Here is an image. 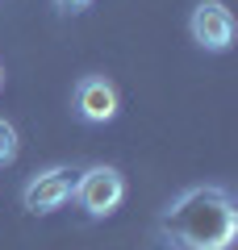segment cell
Returning a JSON list of instances; mask_svg holds the SVG:
<instances>
[{
  "label": "cell",
  "instance_id": "obj_2",
  "mask_svg": "<svg viewBox=\"0 0 238 250\" xmlns=\"http://www.w3.org/2000/svg\"><path fill=\"white\" fill-rule=\"evenodd\" d=\"M71 196L79 200V208L88 217H109L125 196V179L117 167H88V171H79Z\"/></svg>",
  "mask_w": 238,
  "mask_h": 250
},
{
  "label": "cell",
  "instance_id": "obj_4",
  "mask_svg": "<svg viewBox=\"0 0 238 250\" xmlns=\"http://www.w3.org/2000/svg\"><path fill=\"white\" fill-rule=\"evenodd\" d=\"M192 38L205 50H230V42H234V13L221 0H201L192 9Z\"/></svg>",
  "mask_w": 238,
  "mask_h": 250
},
{
  "label": "cell",
  "instance_id": "obj_6",
  "mask_svg": "<svg viewBox=\"0 0 238 250\" xmlns=\"http://www.w3.org/2000/svg\"><path fill=\"white\" fill-rule=\"evenodd\" d=\"M13 159H17V129L0 117V167H9Z\"/></svg>",
  "mask_w": 238,
  "mask_h": 250
},
{
  "label": "cell",
  "instance_id": "obj_3",
  "mask_svg": "<svg viewBox=\"0 0 238 250\" xmlns=\"http://www.w3.org/2000/svg\"><path fill=\"white\" fill-rule=\"evenodd\" d=\"M75 179H79V171H71V167H50V171H42V175H34L25 184V208L29 213H54V208H63L71 200V192H75Z\"/></svg>",
  "mask_w": 238,
  "mask_h": 250
},
{
  "label": "cell",
  "instance_id": "obj_8",
  "mask_svg": "<svg viewBox=\"0 0 238 250\" xmlns=\"http://www.w3.org/2000/svg\"><path fill=\"white\" fill-rule=\"evenodd\" d=\"M0 83H4V71H0Z\"/></svg>",
  "mask_w": 238,
  "mask_h": 250
},
{
  "label": "cell",
  "instance_id": "obj_7",
  "mask_svg": "<svg viewBox=\"0 0 238 250\" xmlns=\"http://www.w3.org/2000/svg\"><path fill=\"white\" fill-rule=\"evenodd\" d=\"M54 4H59V9H67V13H79L84 4H92V0H54Z\"/></svg>",
  "mask_w": 238,
  "mask_h": 250
},
{
  "label": "cell",
  "instance_id": "obj_1",
  "mask_svg": "<svg viewBox=\"0 0 238 250\" xmlns=\"http://www.w3.org/2000/svg\"><path fill=\"white\" fill-rule=\"evenodd\" d=\"M171 250H230L238 238V208L226 188H188L163 208L159 221Z\"/></svg>",
  "mask_w": 238,
  "mask_h": 250
},
{
  "label": "cell",
  "instance_id": "obj_5",
  "mask_svg": "<svg viewBox=\"0 0 238 250\" xmlns=\"http://www.w3.org/2000/svg\"><path fill=\"white\" fill-rule=\"evenodd\" d=\"M75 113L92 125H105L117 117V88L105 75H84L75 83Z\"/></svg>",
  "mask_w": 238,
  "mask_h": 250
}]
</instances>
